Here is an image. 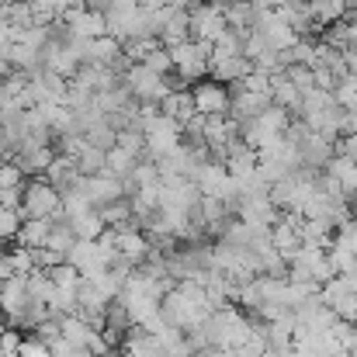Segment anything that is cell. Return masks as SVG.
Masks as SVG:
<instances>
[{
    "instance_id": "cb8c5ba5",
    "label": "cell",
    "mask_w": 357,
    "mask_h": 357,
    "mask_svg": "<svg viewBox=\"0 0 357 357\" xmlns=\"http://www.w3.org/2000/svg\"><path fill=\"white\" fill-rule=\"evenodd\" d=\"M119 149H125V153L135 156V160H146V135L125 128V132H119Z\"/></svg>"
},
{
    "instance_id": "83f0119b",
    "label": "cell",
    "mask_w": 357,
    "mask_h": 357,
    "mask_svg": "<svg viewBox=\"0 0 357 357\" xmlns=\"http://www.w3.org/2000/svg\"><path fill=\"white\" fill-rule=\"evenodd\" d=\"M264 52H271L267 49V42H264V35H257V31H250L246 38H243V56L250 59V63H257Z\"/></svg>"
},
{
    "instance_id": "6da1fadb",
    "label": "cell",
    "mask_w": 357,
    "mask_h": 357,
    "mask_svg": "<svg viewBox=\"0 0 357 357\" xmlns=\"http://www.w3.org/2000/svg\"><path fill=\"white\" fill-rule=\"evenodd\" d=\"M170 56H174V77H177L184 87H195V84H202V80L212 73V45H208V42L188 38V42L174 45Z\"/></svg>"
},
{
    "instance_id": "4dcf8cb0",
    "label": "cell",
    "mask_w": 357,
    "mask_h": 357,
    "mask_svg": "<svg viewBox=\"0 0 357 357\" xmlns=\"http://www.w3.org/2000/svg\"><path fill=\"white\" fill-rule=\"evenodd\" d=\"M24 202V184L21 188H0V205L3 208H21Z\"/></svg>"
},
{
    "instance_id": "ffe728a7",
    "label": "cell",
    "mask_w": 357,
    "mask_h": 357,
    "mask_svg": "<svg viewBox=\"0 0 357 357\" xmlns=\"http://www.w3.org/2000/svg\"><path fill=\"white\" fill-rule=\"evenodd\" d=\"M135 167H139V160H135V156H128V153H125V149H119V146H115V149L108 153V174H112V177H119V181H128Z\"/></svg>"
},
{
    "instance_id": "ab89813d",
    "label": "cell",
    "mask_w": 357,
    "mask_h": 357,
    "mask_svg": "<svg viewBox=\"0 0 357 357\" xmlns=\"http://www.w3.org/2000/svg\"><path fill=\"white\" fill-rule=\"evenodd\" d=\"M347 63H351V73H357V52H347Z\"/></svg>"
},
{
    "instance_id": "1f68e13d",
    "label": "cell",
    "mask_w": 357,
    "mask_h": 357,
    "mask_svg": "<svg viewBox=\"0 0 357 357\" xmlns=\"http://www.w3.org/2000/svg\"><path fill=\"white\" fill-rule=\"evenodd\" d=\"M24 181H28V177H24V174H21L14 163H7V167L0 170V188H21Z\"/></svg>"
},
{
    "instance_id": "5b68a950",
    "label": "cell",
    "mask_w": 357,
    "mask_h": 357,
    "mask_svg": "<svg viewBox=\"0 0 357 357\" xmlns=\"http://www.w3.org/2000/svg\"><path fill=\"white\" fill-rule=\"evenodd\" d=\"M63 21L73 28V35L80 42H94V38H108V14L105 10H91V7H70L63 14Z\"/></svg>"
},
{
    "instance_id": "9c48e42d",
    "label": "cell",
    "mask_w": 357,
    "mask_h": 357,
    "mask_svg": "<svg viewBox=\"0 0 357 357\" xmlns=\"http://www.w3.org/2000/svg\"><path fill=\"white\" fill-rule=\"evenodd\" d=\"M28 302H31V295H28V281H24L21 274H14V278L0 288V316L10 323Z\"/></svg>"
},
{
    "instance_id": "484cf974",
    "label": "cell",
    "mask_w": 357,
    "mask_h": 357,
    "mask_svg": "<svg viewBox=\"0 0 357 357\" xmlns=\"http://www.w3.org/2000/svg\"><path fill=\"white\" fill-rule=\"evenodd\" d=\"M49 281H52L56 288H73V284H80V271L66 260V264H59V267L49 271Z\"/></svg>"
},
{
    "instance_id": "277c9868",
    "label": "cell",
    "mask_w": 357,
    "mask_h": 357,
    "mask_svg": "<svg viewBox=\"0 0 357 357\" xmlns=\"http://www.w3.org/2000/svg\"><path fill=\"white\" fill-rule=\"evenodd\" d=\"M191 94H195V108H198V115L202 119H215V115H229V105H233V91L226 87V84H219V80H202V84H195L191 87Z\"/></svg>"
},
{
    "instance_id": "b9f144b4",
    "label": "cell",
    "mask_w": 357,
    "mask_h": 357,
    "mask_svg": "<svg viewBox=\"0 0 357 357\" xmlns=\"http://www.w3.org/2000/svg\"><path fill=\"white\" fill-rule=\"evenodd\" d=\"M7 250H10V246H7V243H0V257H3V253H7Z\"/></svg>"
},
{
    "instance_id": "44dd1931",
    "label": "cell",
    "mask_w": 357,
    "mask_h": 357,
    "mask_svg": "<svg viewBox=\"0 0 357 357\" xmlns=\"http://www.w3.org/2000/svg\"><path fill=\"white\" fill-rule=\"evenodd\" d=\"M87 146H98V149H105V153H112L115 146H119V132L108 125V121H101V125H94V128H87Z\"/></svg>"
},
{
    "instance_id": "7c38bea8",
    "label": "cell",
    "mask_w": 357,
    "mask_h": 357,
    "mask_svg": "<svg viewBox=\"0 0 357 357\" xmlns=\"http://www.w3.org/2000/svg\"><path fill=\"white\" fill-rule=\"evenodd\" d=\"M188 38H191V10H170V17H167V24L160 31V45L174 49V45H181Z\"/></svg>"
},
{
    "instance_id": "60d3db41",
    "label": "cell",
    "mask_w": 357,
    "mask_h": 357,
    "mask_svg": "<svg viewBox=\"0 0 357 357\" xmlns=\"http://www.w3.org/2000/svg\"><path fill=\"white\" fill-rule=\"evenodd\" d=\"M108 357H125V351H121V347H115V351H112Z\"/></svg>"
},
{
    "instance_id": "4316f807",
    "label": "cell",
    "mask_w": 357,
    "mask_h": 357,
    "mask_svg": "<svg viewBox=\"0 0 357 357\" xmlns=\"http://www.w3.org/2000/svg\"><path fill=\"white\" fill-rule=\"evenodd\" d=\"M142 66H149V70L160 73V77H174V56H170V49H156Z\"/></svg>"
},
{
    "instance_id": "7bdbcfd3",
    "label": "cell",
    "mask_w": 357,
    "mask_h": 357,
    "mask_svg": "<svg viewBox=\"0 0 357 357\" xmlns=\"http://www.w3.org/2000/svg\"><path fill=\"white\" fill-rule=\"evenodd\" d=\"M3 3H21V0H3ZM28 3H31V0H28Z\"/></svg>"
},
{
    "instance_id": "ba28073f",
    "label": "cell",
    "mask_w": 357,
    "mask_h": 357,
    "mask_svg": "<svg viewBox=\"0 0 357 357\" xmlns=\"http://www.w3.org/2000/svg\"><path fill=\"white\" fill-rule=\"evenodd\" d=\"M160 115H163V119L181 121V125H188L191 119H198V108H195V94H191V87H174V91L160 101Z\"/></svg>"
},
{
    "instance_id": "4fadbf2b",
    "label": "cell",
    "mask_w": 357,
    "mask_h": 357,
    "mask_svg": "<svg viewBox=\"0 0 357 357\" xmlns=\"http://www.w3.org/2000/svg\"><path fill=\"white\" fill-rule=\"evenodd\" d=\"M274 80V91H271V101L278 105V108H284V112H291V115H298V105H302V91L288 80V73L281 70V73H274L271 77Z\"/></svg>"
},
{
    "instance_id": "52a82bcc",
    "label": "cell",
    "mask_w": 357,
    "mask_h": 357,
    "mask_svg": "<svg viewBox=\"0 0 357 357\" xmlns=\"http://www.w3.org/2000/svg\"><path fill=\"white\" fill-rule=\"evenodd\" d=\"M77 188L87 195V202H91L94 208H105V205H112V202H121V198H125V181L112 177L108 170L98 174V177H80Z\"/></svg>"
},
{
    "instance_id": "603a6c76",
    "label": "cell",
    "mask_w": 357,
    "mask_h": 357,
    "mask_svg": "<svg viewBox=\"0 0 357 357\" xmlns=\"http://www.w3.org/2000/svg\"><path fill=\"white\" fill-rule=\"evenodd\" d=\"M98 212H101V219L108 222V229H119V226H125V222L132 219V202L121 198V202H112V205H105V208H98Z\"/></svg>"
},
{
    "instance_id": "74e56055",
    "label": "cell",
    "mask_w": 357,
    "mask_h": 357,
    "mask_svg": "<svg viewBox=\"0 0 357 357\" xmlns=\"http://www.w3.org/2000/svg\"><path fill=\"white\" fill-rule=\"evenodd\" d=\"M340 87H347V91H354V94H357V73H351V77H347Z\"/></svg>"
},
{
    "instance_id": "8fae6325",
    "label": "cell",
    "mask_w": 357,
    "mask_h": 357,
    "mask_svg": "<svg viewBox=\"0 0 357 357\" xmlns=\"http://www.w3.org/2000/svg\"><path fill=\"white\" fill-rule=\"evenodd\" d=\"M45 181H49L59 195L73 191V188L80 184V170H77L73 156H56V160H52V167L45 170Z\"/></svg>"
},
{
    "instance_id": "5bb4252c",
    "label": "cell",
    "mask_w": 357,
    "mask_h": 357,
    "mask_svg": "<svg viewBox=\"0 0 357 357\" xmlns=\"http://www.w3.org/2000/svg\"><path fill=\"white\" fill-rule=\"evenodd\" d=\"M309 10H312V17L323 31L347 21V0H316V3H309Z\"/></svg>"
},
{
    "instance_id": "30bf717a",
    "label": "cell",
    "mask_w": 357,
    "mask_h": 357,
    "mask_svg": "<svg viewBox=\"0 0 357 357\" xmlns=\"http://www.w3.org/2000/svg\"><path fill=\"white\" fill-rule=\"evenodd\" d=\"M250 73H253V63L246 56H236V59H212V73L208 77L226 84V87H233V84H243Z\"/></svg>"
},
{
    "instance_id": "7402d4cb",
    "label": "cell",
    "mask_w": 357,
    "mask_h": 357,
    "mask_svg": "<svg viewBox=\"0 0 357 357\" xmlns=\"http://www.w3.org/2000/svg\"><path fill=\"white\" fill-rule=\"evenodd\" d=\"M24 219H21V208H3L0 205V243H14L21 233Z\"/></svg>"
},
{
    "instance_id": "2e32d148",
    "label": "cell",
    "mask_w": 357,
    "mask_h": 357,
    "mask_svg": "<svg viewBox=\"0 0 357 357\" xmlns=\"http://www.w3.org/2000/svg\"><path fill=\"white\" fill-rule=\"evenodd\" d=\"M70 226H73L77 239H84V243H98L101 233L108 229V222L101 219V212H98V208H91V212H84V215L70 219Z\"/></svg>"
},
{
    "instance_id": "8992f818",
    "label": "cell",
    "mask_w": 357,
    "mask_h": 357,
    "mask_svg": "<svg viewBox=\"0 0 357 357\" xmlns=\"http://www.w3.org/2000/svg\"><path fill=\"white\" fill-rule=\"evenodd\" d=\"M226 28H229V24H226V10H222V7L202 3V7L191 10V38H195V42H208V45H212Z\"/></svg>"
},
{
    "instance_id": "9a60e30c",
    "label": "cell",
    "mask_w": 357,
    "mask_h": 357,
    "mask_svg": "<svg viewBox=\"0 0 357 357\" xmlns=\"http://www.w3.org/2000/svg\"><path fill=\"white\" fill-rule=\"evenodd\" d=\"M49 233H52V222L49 219H24L21 233H17V246H28V250H42L49 243Z\"/></svg>"
},
{
    "instance_id": "8d00e7d4",
    "label": "cell",
    "mask_w": 357,
    "mask_h": 357,
    "mask_svg": "<svg viewBox=\"0 0 357 357\" xmlns=\"http://www.w3.org/2000/svg\"><path fill=\"white\" fill-rule=\"evenodd\" d=\"M80 7H91V10H108L112 0H80Z\"/></svg>"
},
{
    "instance_id": "7a4b0ae2",
    "label": "cell",
    "mask_w": 357,
    "mask_h": 357,
    "mask_svg": "<svg viewBox=\"0 0 357 357\" xmlns=\"http://www.w3.org/2000/svg\"><path fill=\"white\" fill-rule=\"evenodd\" d=\"M59 208H63V195H59L45 177H28V181H24L21 219H52Z\"/></svg>"
},
{
    "instance_id": "d6a6232c",
    "label": "cell",
    "mask_w": 357,
    "mask_h": 357,
    "mask_svg": "<svg viewBox=\"0 0 357 357\" xmlns=\"http://www.w3.org/2000/svg\"><path fill=\"white\" fill-rule=\"evenodd\" d=\"M337 156H347L351 163H357V132H354V135L337 139Z\"/></svg>"
},
{
    "instance_id": "f1b7e54d",
    "label": "cell",
    "mask_w": 357,
    "mask_h": 357,
    "mask_svg": "<svg viewBox=\"0 0 357 357\" xmlns=\"http://www.w3.org/2000/svg\"><path fill=\"white\" fill-rule=\"evenodd\" d=\"M31 253H35V267H42V271H52V267L66 264V257H63V253H56V250H49V246L31 250Z\"/></svg>"
},
{
    "instance_id": "f546056e",
    "label": "cell",
    "mask_w": 357,
    "mask_h": 357,
    "mask_svg": "<svg viewBox=\"0 0 357 357\" xmlns=\"http://www.w3.org/2000/svg\"><path fill=\"white\" fill-rule=\"evenodd\" d=\"M17 357H56V354H52V347H49V344H42V340H35V337H24L21 354Z\"/></svg>"
},
{
    "instance_id": "ac0fdd59",
    "label": "cell",
    "mask_w": 357,
    "mask_h": 357,
    "mask_svg": "<svg viewBox=\"0 0 357 357\" xmlns=\"http://www.w3.org/2000/svg\"><path fill=\"white\" fill-rule=\"evenodd\" d=\"M73 163H77L80 177H98V174H105V170H108V153H105V149H98V146H84V149H80V156H77Z\"/></svg>"
},
{
    "instance_id": "f35d334b",
    "label": "cell",
    "mask_w": 357,
    "mask_h": 357,
    "mask_svg": "<svg viewBox=\"0 0 357 357\" xmlns=\"http://www.w3.org/2000/svg\"><path fill=\"white\" fill-rule=\"evenodd\" d=\"M7 163H10V153H7V149H3V142H0V170H3Z\"/></svg>"
},
{
    "instance_id": "d590c367",
    "label": "cell",
    "mask_w": 357,
    "mask_h": 357,
    "mask_svg": "<svg viewBox=\"0 0 357 357\" xmlns=\"http://www.w3.org/2000/svg\"><path fill=\"white\" fill-rule=\"evenodd\" d=\"M195 357H236V351H222V347H208V351H202V354Z\"/></svg>"
},
{
    "instance_id": "836d02e7",
    "label": "cell",
    "mask_w": 357,
    "mask_h": 357,
    "mask_svg": "<svg viewBox=\"0 0 357 357\" xmlns=\"http://www.w3.org/2000/svg\"><path fill=\"white\" fill-rule=\"evenodd\" d=\"M167 7H174V10H195V7H202L205 0H163Z\"/></svg>"
},
{
    "instance_id": "3957f363",
    "label": "cell",
    "mask_w": 357,
    "mask_h": 357,
    "mask_svg": "<svg viewBox=\"0 0 357 357\" xmlns=\"http://www.w3.org/2000/svg\"><path fill=\"white\" fill-rule=\"evenodd\" d=\"M121 80H125V91H128L135 101H153V105H160V101L174 91V80H170V77H160V73H153V70L142 66V63H135Z\"/></svg>"
},
{
    "instance_id": "e0dca14e",
    "label": "cell",
    "mask_w": 357,
    "mask_h": 357,
    "mask_svg": "<svg viewBox=\"0 0 357 357\" xmlns=\"http://www.w3.org/2000/svg\"><path fill=\"white\" fill-rule=\"evenodd\" d=\"M257 17H260L257 3H233V7H226V24L233 31H239V35H250L257 28Z\"/></svg>"
},
{
    "instance_id": "d4e9b609",
    "label": "cell",
    "mask_w": 357,
    "mask_h": 357,
    "mask_svg": "<svg viewBox=\"0 0 357 357\" xmlns=\"http://www.w3.org/2000/svg\"><path fill=\"white\" fill-rule=\"evenodd\" d=\"M284 73H288V80H291L302 94L316 91V70H312V66H288Z\"/></svg>"
},
{
    "instance_id": "d6986e66",
    "label": "cell",
    "mask_w": 357,
    "mask_h": 357,
    "mask_svg": "<svg viewBox=\"0 0 357 357\" xmlns=\"http://www.w3.org/2000/svg\"><path fill=\"white\" fill-rule=\"evenodd\" d=\"M156 49H163V45H160V38H153V35H139V38H128V42L121 45V52H125L128 63H146Z\"/></svg>"
},
{
    "instance_id": "e575fe53",
    "label": "cell",
    "mask_w": 357,
    "mask_h": 357,
    "mask_svg": "<svg viewBox=\"0 0 357 357\" xmlns=\"http://www.w3.org/2000/svg\"><path fill=\"white\" fill-rule=\"evenodd\" d=\"M10 278H14V267H10V260H7V253H3V257H0V288H3Z\"/></svg>"
}]
</instances>
